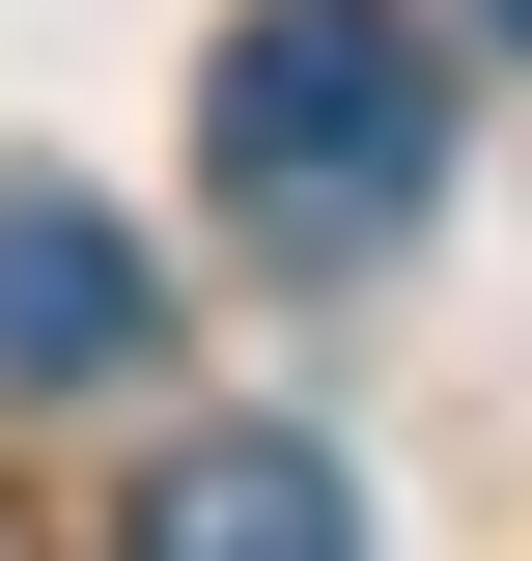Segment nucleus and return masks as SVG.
<instances>
[{
	"label": "nucleus",
	"instance_id": "obj_3",
	"mask_svg": "<svg viewBox=\"0 0 532 561\" xmlns=\"http://www.w3.org/2000/svg\"><path fill=\"white\" fill-rule=\"evenodd\" d=\"M113 561H365V478H336L309 421H197L169 478H140V534Z\"/></svg>",
	"mask_w": 532,
	"mask_h": 561
},
{
	"label": "nucleus",
	"instance_id": "obj_2",
	"mask_svg": "<svg viewBox=\"0 0 532 561\" xmlns=\"http://www.w3.org/2000/svg\"><path fill=\"white\" fill-rule=\"evenodd\" d=\"M169 365V280H140L113 197H57V169H0V393H140Z\"/></svg>",
	"mask_w": 532,
	"mask_h": 561
},
{
	"label": "nucleus",
	"instance_id": "obj_4",
	"mask_svg": "<svg viewBox=\"0 0 532 561\" xmlns=\"http://www.w3.org/2000/svg\"><path fill=\"white\" fill-rule=\"evenodd\" d=\"M476 28H505V57H532V0H476Z\"/></svg>",
	"mask_w": 532,
	"mask_h": 561
},
{
	"label": "nucleus",
	"instance_id": "obj_1",
	"mask_svg": "<svg viewBox=\"0 0 532 561\" xmlns=\"http://www.w3.org/2000/svg\"><path fill=\"white\" fill-rule=\"evenodd\" d=\"M197 169H224V225H253L280 280L393 253V225L449 197V28H420V0H253L224 84H197Z\"/></svg>",
	"mask_w": 532,
	"mask_h": 561
}]
</instances>
